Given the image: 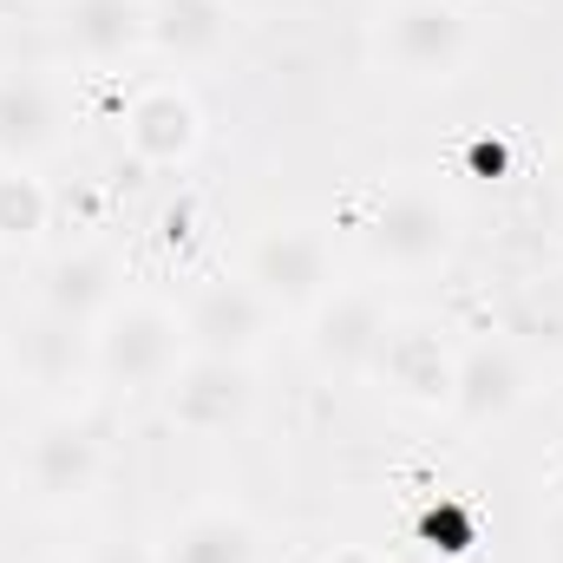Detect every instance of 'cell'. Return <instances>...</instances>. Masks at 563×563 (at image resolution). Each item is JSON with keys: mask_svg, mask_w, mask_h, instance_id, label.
Listing matches in <instances>:
<instances>
[{"mask_svg": "<svg viewBox=\"0 0 563 563\" xmlns=\"http://www.w3.org/2000/svg\"><path fill=\"white\" fill-rule=\"evenodd\" d=\"M86 347H92V380L112 387V394H164V380L190 354L184 314L157 295H139V288H125L86 328Z\"/></svg>", "mask_w": 563, "mask_h": 563, "instance_id": "1", "label": "cell"}, {"mask_svg": "<svg viewBox=\"0 0 563 563\" xmlns=\"http://www.w3.org/2000/svg\"><path fill=\"white\" fill-rule=\"evenodd\" d=\"M0 367L20 394L46 400V413H73L79 394L92 387V347L86 328L53 314L46 301H26L0 321Z\"/></svg>", "mask_w": 563, "mask_h": 563, "instance_id": "2", "label": "cell"}, {"mask_svg": "<svg viewBox=\"0 0 563 563\" xmlns=\"http://www.w3.org/2000/svg\"><path fill=\"white\" fill-rule=\"evenodd\" d=\"M236 276L250 282L276 314H308L328 288H334V243L321 223L308 217H276L243 243Z\"/></svg>", "mask_w": 563, "mask_h": 563, "instance_id": "3", "label": "cell"}, {"mask_svg": "<svg viewBox=\"0 0 563 563\" xmlns=\"http://www.w3.org/2000/svg\"><path fill=\"white\" fill-rule=\"evenodd\" d=\"M374 46L400 79L445 86L472 59V13H465V0H380Z\"/></svg>", "mask_w": 563, "mask_h": 563, "instance_id": "4", "label": "cell"}, {"mask_svg": "<svg viewBox=\"0 0 563 563\" xmlns=\"http://www.w3.org/2000/svg\"><path fill=\"white\" fill-rule=\"evenodd\" d=\"M367 256L387 276H432L459 256V210L432 184H394L367 210Z\"/></svg>", "mask_w": 563, "mask_h": 563, "instance_id": "5", "label": "cell"}, {"mask_svg": "<svg viewBox=\"0 0 563 563\" xmlns=\"http://www.w3.org/2000/svg\"><path fill=\"white\" fill-rule=\"evenodd\" d=\"M106 478V439L92 432V420L73 407V413H46V420L26 432L20 445V492L40 505V511H73L99 492Z\"/></svg>", "mask_w": 563, "mask_h": 563, "instance_id": "6", "label": "cell"}, {"mask_svg": "<svg viewBox=\"0 0 563 563\" xmlns=\"http://www.w3.org/2000/svg\"><path fill=\"white\" fill-rule=\"evenodd\" d=\"M184 341L190 354H223V361H263V347L276 341V308L250 288L243 276H203L184 295Z\"/></svg>", "mask_w": 563, "mask_h": 563, "instance_id": "7", "label": "cell"}, {"mask_svg": "<svg viewBox=\"0 0 563 563\" xmlns=\"http://www.w3.org/2000/svg\"><path fill=\"white\" fill-rule=\"evenodd\" d=\"M394 328V308L374 282H334L314 308H308V328H301V347L321 374H367L380 341Z\"/></svg>", "mask_w": 563, "mask_h": 563, "instance_id": "8", "label": "cell"}, {"mask_svg": "<svg viewBox=\"0 0 563 563\" xmlns=\"http://www.w3.org/2000/svg\"><path fill=\"white\" fill-rule=\"evenodd\" d=\"M157 400L184 439H223L256 413V367L223 354H184V367L164 380Z\"/></svg>", "mask_w": 563, "mask_h": 563, "instance_id": "9", "label": "cell"}, {"mask_svg": "<svg viewBox=\"0 0 563 563\" xmlns=\"http://www.w3.org/2000/svg\"><path fill=\"white\" fill-rule=\"evenodd\" d=\"M452 374H459V347L432 314H394V328L367 367L374 387H387L400 407H420V413L452 407Z\"/></svg>", "mask_w": 563, "mask_h": 563, "instance_id": "10", "label": "cell"}, {"mask_svg": "<svg viewBox=\"0 0 563 563\" xmlns=\"http://www.w3.org/2000/svg\"><path fill=\"white\" fill-rule=\"evenodd\" d=\"M119 139L144 170H184L203 151V106H197V92L184 79H151L125 99Z\"/></svg>", "mask_w": 563, "mask_h": 563, "instance_id": "11", "label": "cell"}, {"mask_svg": "<svg viewBox=\"0 0 563 563\" xmlns=\"http://www.w3.org/2000/svg\"><path fill=\"white\" fill-rule=\"evenodd\" d=\"M531 400V367H525V354L511 347V341H498V334H485V341H472V347H459V374H452V420L472 426V432H485V426H505L518 407Z\"/></svg>", "mask_w": 563, "mask_h": 563, "instance_id": "12", "label": "cell"}, {"mask_svg": "<svg viewBox=\"0 0 563 563\" xmlns=\"http://www.w3.org/2000/svg\"><path fill=\"white\" fill-rule=\"evenodd\" d=\"M66 144V106L40 73H0V164L40 170Z\"/></svg>", "mask_w": 563, "mask_h": 563, "instance_id": "13", "label": "cell"}, {"mask_svg": "<svg viewBox=\"0 0 563 563\" xmlns=\"http://www.w3.org/2000/svg\"><path fill=\"white\" fill-rule=\"evenodd\" d=\"M119 295H125V263H119L106 243H73V250H59V256L40 269V288H33V301H46L53 314L79 321V328H92Z\"/></svg>", "mask_w": 563, "mask_h": 563, "instance_id": "14", "label": "cell"}, {"mask_svg": "<svg viewBox=\"0 0 563 563\" xmlns=\"http://www.w3.org/2000/svg\"><path fill=\"white\" fill-rule=\"evenodd\" d=\"M157 563H263V531L243 505H190L157 531Z\"/></svg>", "mask_w": 563, "mask_h": 563, "instance_id": "15", "label": "cell"}, {"mask_svg": "<svg viewBox=\"0 0 563 563\" xmlns=\"http://www.w3.org/2000/svg\"><path fill=\"white\" fill-rule=\"evenodd\" d=\"M53 33L79 66H125L144 53V0H59Z\"/></svg>", "mask_w": 563, "mask_h": 563, "instance_id": "16", "label": "cell"}, {"mask_svg": "<svg viewBox=\"0 0 563 563\" xmlns=\"http://www.w3.org/2000/svg\"><path fill=\"white\" fill-rule=\"evenodd\" d=\"M144 40L151 53L177 66H203L236 40V7L230 0H144Z\"/></svg>", "mask_w": 563, "mask_h": 563, "instance_id": "17", "label": "cell"}, {"mask_svg": "<svg viewBox=\"0 0 563 563\" xmlns=\"http://www.w3.org/2000/svg\"><path fill=\"white\" fill-rule=\"evenodd\" d=\"M46 230H53V190L40 184V170L0 164V250H33Z\"/></svg>", "mask_w": 563, "mask_h": 563, "instance_id": "18", "label": "cell"}, {"mask_svg": "<svg viewBox=\"0 0 563 563\" xmlns=\"http://www.w3.org/2000/svg\"><path fill=\"white\" fill-rule=\"evenodd\" d=\"M79 563H157V551L151 544H125V538H99Z\"/></svg>", "mask_w": 563, "mask_h": 563, "instance_id": "19", "label": "cell"}, {"mask_svg": "<svg viewBox=\"0 0 563 563\" xmlns=\"http://www.w3.org/2000/svg\"><path fill=\"white\" fill-rule=\"evenodd\" d=\"M321 563H387V558H380V551H367V544H334Z\"/></svg>", "mask_w": 563, "mask_h": 563, "instance_id": "20", "label": "cell"}, {"mask_svg": "<svg viewBox=\"0 0 563 563\" xmlns=\"http://www.w3.org/2000/svg\"><path fill=\"white\" fill-rule=\"evenodd\" d=\"M472 157H478V170H492V177H498V170H505V151H498V144H478V151H472Z\"/></svg>", "mask_w": 563, "mask_h": 563, "instance_id": "21", "label": "cell"}, {"mask_svg": "<svg viewBox=\"0 0 563 563\" xmlns=\"http://www.w3.org/2000/svg\"><path fill=\"white\" fill-rule=\"evenodd\" d=\"M40 563H79V558H40Z\"/></svg>", "mask_w": 563, "mask_h": 563, "instance_id": "22", "label": "cell"}, {"mask_svg": "<svg viewBox=\"0 0 563 563\" xmlns=\"http://www.w3.org/2000/svg\"><path fill=\"white\" fill-rule=\"evenodd\" d=\"M558 170H563V144H558Z\"/></svg>", "mask_w": 563, "mask_h": 563, "instance_id": "23", "label": "cell"}, {"mask_svg": "<svg viewBox=\"0 0 563 563\" xmlns=\"http://www.w3.org/2000/svg\"><path fill=\"white\" fill-rule=\"evenodd\" d=\"M0 7H7V0H0Z\"/></svg>", "mask_w": 563, "mask_h": 563, "instance_id": "24", "label": "cell"}]
</instances>
